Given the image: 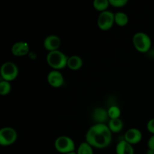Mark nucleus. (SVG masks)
<instances>
[{"instance_id": "nucleus-1", "label": "nucleus", "mask_w": 154, "mask_h": 154, "mask_svg": "<svg viewBox=\"0 0 154 154\" xmlns=\"http://www.w3.org/2000/svg\"><path fill=\"white\" fill-rule=\"evenodd\" d=\"M86 141L93 147L103 149L108 147L112 141V132L108 125L95 123L92 126L85 135Z\"/></svg>"}, {"instance_id": "nucleus-2", "label": "nucleus", "mask_w": 154, "mask_h": 154, "mask_svg": "<svg viewBox=\"0 0 154 154\" xmlns=\"http://www.w3.org/2000/svg\"><path fill=\"white\" fill-rule=\"evenodd\" d=\"M68 58L69 57L58 50L48 53L46 57V61L48 66L54 70L59 71L65 69L67 66Z\"/></svg>"}, {"instance_id": "nucleus-3", "label": "nucleus", "mask_w": 154, "mask_h": 154, "mask_svg": "<svg viewBox=\"0 0 154 154\" xmlns=\"http://www.w3.org/2000/svg\"><path fill=\"white\" fill-rule=\"evenodd\" d=\"M134 48L140 53H147L151 48V38L146 33L142 32H136L132 37Z\"/></svg>"}, {"instance_id": "nucleus-4", "label": "nucleus", "mask_w": 154, "mask_h": 154, "mask_svg": "<svg viewBox=\"0 0 154 154\" xmlns=\"http://www.w3.org/2000/svg\"><path fill=\"white\" fill-rule=\"evenodd\" d=\"M54 147L59 153L66 154L70 152L75 151V144L70 137L62 135L55 140Z\"/></svg>"}, {"instance_id": "nucleus-5", "label": "nucleus", "mask_w": 154, "mask_h": 154, "mask_svg": "<svg viewBox=\"0 0 154 154\" xmlns=\"http://www.w3.org/2000/svg\"><path fill=\"white\" fill-rule=\"evenodd\" d=\"M19 74V69L17 65L12 62H5L3 63L0 69V75L2 79L4 81H11L17 78Z\"/></svg>"}, {"instance_id": "nucleus-6", "label": "nucleus", "mask_w": 154, "mask_h": 154, "mask_svg": "<svg viewBox=\"0 0 154 154\" xmlns=\"http://www.w3.org/2000/svg\"><path fill=\"white\" fill-rule=\"evenodd\" d=\"M17 139V132L14 128L6 126L0 129V144L8 147L14 144Z\"/></svg>"}, {"instance_id": "nucleus-7", "label": "nucleus", "mask_w": 154, "mask_h": 154, "mask_svg": "<svg viewBox=\"0 0 154 154\" xmlns=\"http://www.w3.org/2000/svg\"><path fill=\"white\" fill-rule=\"evenodd\" d=\"M114 23V14L113 12L105 11L99 14L97 19V25L101 30L108 31L111 29Z\"/></svg>"}, {"instance_id": "nucleus-8", "label": "nucleus", "mask_w": 154, "mask_h": 154, "mask_svg": "<svg viewBox=\"0 0 154 154\" xmlns=\"http://www.w3.org/2000/svg\"><path fill=\"white\" fill-rule=\"evenodd\" d=\"M47 81L50 86L54 88H59L64 84V77L60 71L53 70L48 73Z\"/></svg>"}, {"instance_id": "nucleus-9", "label": "nucleus", "mask_w": 154, "mask_h": 154, "mask_svg": "<svg viewBox=\"0 0 154 154\" xmlns=\"http://www.w3.org/2000/svg\"><path fill=\"white\" fill-rule=\"evenodd\" d=\"M43 45L45 50L48 52L58 51L61 45V39L56 35H50L45 38Z\"/></svg>"}, {"instance_id": "nucleus-10", "label": "nucleus", "mask_w": 154, "mask_h": 154, "mask_svg": "<svg viewBox=\"0 0 154 154\" xmlns=\"http://www.w3.org/2000/svg\"><path fill=\"white\" fill-rule=\"evenodd\" d=\"M123 139L130 144H136L139 143L142 139V133L141 131L136 128H131L128 129L125 133Z\"/></svg>"}, {"instance_id": "nucleus-11", "label": "nucleus", "mask_w": 154, "mask_h": 154, "mask_svg": "<svg viewBox=\"0 0 154 154\" xmlns=\"http://www.w3.org/2000/svg\"><path fill=\"white\" fill-rule=\"evenodd\" d=\"M92 118L94 120L96 124H98V123L105 124V123L110 120L108 117V110L101 108V107H98L93 109L92 112Z\"/></svg>"}, {"instance_id": "nucleus-12", "label": "nucleus", "mask_w": 154, "mask_h": 154, "mask_svg": "<svg viewBox=\"0 0 154 154\" xmlns=\"http://www.w3.org/2000/svg\"><path fill=\"white\" fill-rule=\"evenodd\" d=\"M11 53L15 57H24L29 54V45L27 42H18L11 47Z\"/></svg>"}, {"instance_id": "nucleus-13", "label": "nucleus", "mask_w": 154, "mask_h": 154, "mask_svg": "<svg viewBox=\"0 0 154 154\" xmlns=\"http://www.w3.org/2000/svg\"><path fill=\"white\" fill-rule=\"evenodd\" d=\"M116 153L117 154H134L135 150L132 144L128 143L124 139L117 143L116 146Z\"/></svg>"}, {"instance_id": "nucleus-14", "label": "nucleus", "mask_w": 154, "mask_h": 154, "mask_svg": "<svg viewBox=\"0 0 154 154\" xmlns=\"http://www.w3.org/2000/svg\"><path fill=\"white\" fill-rule=\"evenodd\" d=\"M83 66V60L77 55H72L68 58L67 67L73 71L79 70Z\"/></svg>"}, {"instance_id": "nucleus-15", "label": "nucleus", "mask_w": 154, "mask_h": 154, "mask_svg": "<svg viewBox=\"0 0 154 154\" xmlns=\"http://www.w3.org/2000/svg\"><path fill=\"white\" fill-rule=\"evenodd\" d=\"M108 126L112 133H118L123 128V123L120 118L111 119L108 120Z\"/></svg>"}, {"instance_id": "nucleus-16", "label": "nucleus", "mask_w": 154, "mask_h": 154, "mask_svg": "<svg viewBox=\"0 0 154 154\" xmlns=\"http://www.w3.org/2000/svg\"><path fill=\"white\" fill-rule=\"evenodd\" d=\"M114 23L119 26H125L129 23V17L124 12H117L114 14Z\"/></svg>"}, {"instance_id": "nucleus-17", "label": "nucleus", "mask_w": 154, "mask_h": 154, "mask_svg": "<svg viewBox=\"0 0 154 154\" xmlns=\"http://www.w3.org/2000/svg\"><path fill=\"white\" fill-rule=\"evenodd\" d=\"M109 6V0H95L93 2V8L98 11H100V13L108 11Z\"/></svg>"}, {"instance_id": "nucleus-18", "label": "nucleus", "mask_w": 154, "mask_h": 154, "mask_svg": "<svg viewBox=\"0 0 154 154\" xmlns=\"http://www.w3.org/2000/svg\"><path fill=\"white\" fill-rule=\"evenodd\" d=\"M77 154H93V147L87 141L81 143L77 150Z\"/></svg>"}, {"instance_id": "nucleus-19", "label": "nucleus", "mask_w": 154, "mask_h": 154, "mask_svg": "<svg viewBox=\"0 0 154 154\" xmlns=\"http://www.w3.org/2000/svg\"><path fill=\"white\" fill-rule=\"evenodd\" d=\"M108 117L109 119H119L121 115V110L117 105L110 106L108 109Z\"/></svg>"}, {"instance_id": "nucleus-20", "label": "nucleus", "mask_w": 154, "mask_h": 154, "mask_svg": "<svg viewBox=\"0 0 154 154\" xmlns=\"http://www.w3.org/2000/svg\"><path fill=\"white\" fill-rule=\"evenodd\" d=\"M11 90V85L8 81L1 79L0 81V94L2 96H6L9 94Z\"/></svg>"}, {"instance_id": "nucleus-21", "label": "nucleus", "mask_w": 154, "mask_h": 154, "mask_svg": "<svg viewBox=\"0 0 154 154\" xmlns=\"http://www.w3.org/2000/svg\"><path fill=\"white\" fill-rule=\"evenodd\" d=\"M110 5L114 8H123L127 5V0H109Z\"/></svg>"}, {"instance_id": "nucleus-22", "label": "nucleus", "mask_w": 154, "mask_h": 154, "mask_svg": "<svg viewBox=\"0 0 154 154\" xmlns=\"http://www.w3.org/2000/svg\"><path fill=\"white\" fill-rule=\"evenodd\" d=\"M147 129L149 132L154 135V119H150L147 124Z\"/></svg>"}, {"instance_id": "nucleus-23", "label": "nucleus", "mask_w": 154, "mask_h": 154, "mask_svg": "<svg viewBox=\"0 0 154 154\" xmlns=\"http://www.w3.org/2000/svg\"><path fill=\"white\" fill-rule=\"evenodd\" d=\"M147 146H148V149L154 150V135L149 138L147 141Z\"/></svg>"}, {"instance_id": "nucleus-24", "label": "nucleus", "mask_w": 154, "mask_h": 154, "mask_svg": "<svg viewBox=\"0 0 154 154\" xmlns=\"http://www.w3.org/2000/svg\"><path fill=\"white\" fill-rule=\"evenodd\" d=\"M146 154H154V150H150V149H148L147 151L146 152Z\"/></svg>"}, {"instance_id": "nucleus-25", "label": "nucleus", "mask_w": 154, "mask_h": 154, "mask_svg": "<svg viewBox=\"0 0 154 154\" xmlns=\"http://www.w3.org/2000/svg\"><path fill=\"white\" fill-rule=\"evenodd\" d=\"M66 154H77V152L76 151H73V152H70V153H66Z\"/></svg>"}]
</instances>
